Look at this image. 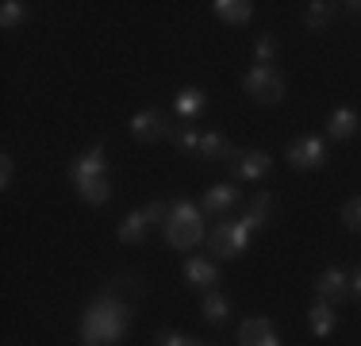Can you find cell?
I'll return each mask as SVG.
<instances>
[{
    "label": "cell",
    "instance_id": "24",
    "mask_svg": "<svg viewBox=\"0 0 361 346\" xmlns=\"http://www.w3.org/2000/svg\"><path fill=\"white\" fill-rule=\"evenodd\" d=\"M331 16H334V4H326V0H312L307 12H304V28L307 31H319L323 23H331Z\"/></svg>",
    "mask_w": 361,
    "mask_h": 346
},
{
    "label": "cell",
    "instance_id": "20",
    "mask_svg": "<svg viewBox=\"0 0 361 346\" xmlns=\"http://www.w3.org/2000/svg\"><path fill=\"white\" fill-rule=\"evenodd\" d=\"M77 196H81L85 204H92V208L108 204V196H111V177H108V173H104V177H92V181H81V185H77Z\"/></svg>",
    "mask_w": 361,
    "mask_h": 346
},
{
    "label": "cell",
    "instance_id": "27",
    "mask_svg": "<svg viewBox=\"0 0 361 346\" xmlns=\"http://www.w3.org/2000/svg\"><path fill=\"white\" fill-rule=\"evenodd\" d=\"M142 212H146V223H150V227H158V223L166 227V220H169V204L166 201H150Z\"/></svg>",
    "mask_w": 361,
    "mask_h": 346
},
{
    "label": "cell",
    "instance_id": "23",
    "mask_svg": "<svg viewBox=\"0 0 361 346\" xmlns=\"http://www.w3.org/2000/svg\"><path fill=\"white\" fill-rule=\"evenodd\" d=\"M200 138H204V131H196V127H173V131H169V143H173L180 154H196L200 150Z\"/></svg>",
    "mask_w": 361,
    "mask_h": 346
},
{
    "label": "cell",
    "instance_id": "26",
    "mask_svg": "<svg viewBox=\"0 0 361 346\" xmlns=\"http://www.w3.org/2000/svg\"><path fill=\"white\" fill-rule=\"evenodd\" d=\"M342 223H346V231H361V196L342 204Z\"/></svg>",
    "mask_w": 361,
    "mask_h": 346
},
{
    "label": "cell",
    "instance_id": "15",
    "mask_svg": "<svg viewBox=\"0 0 361 346\" xmlns=\"http://www.w3.org/2000/svg\"><path fill=\"white\" fill-rule=\"evenodd\" d=\"M200 154H204L208 162H235V158H238V150L227 143V135H223V131H204Z\"/></svg>",
    "mask_w": 361,
    "mask_h": 346
},
{
    "label": "cell",
    "instance_id": "8",
    "mask_svg": "<svg viewBox=\"0 0 361 346\" xmlns=\"http://www.w3.org/2000/svg\"><path fill=\"white\" fill-rule=\"evenodd\" d=\"M231 173H235L238 181H262L265 173H273V158L265 150H246L231 162Z\"/></svg>",
    "mask_w": 361,
    "mask_h": 346
},
{
    "label": "cell",
    "instance_id": "28",
    "mask_svg": "<svg viewBox=\"0 0 361 346\" xmlns=\"http://www.w3.org/2000/svg\"><path fill=\"white\" fill-rule=\"evenodd\" d=\"M154 346H192V339H188V335H180V331H158Z\"/></svg>",
    "mask_w": 361,
    "mask_h": 346
},
{
    "label": "cell",
    "instance_id": "7",
    "mask_svg": "<svg viewBox=\"0 0 361 346\" xmlns=\"http://www.w3.org/2000/svg\"><path fill=\"white\" fill-rule=\"evenodd\" d=\"M238 346H281L277 327L265 316H246L243 323H238Z\"/></svg>",
    "mask_w": 361,
    "mask_h": 346
},
{
    "label": "cell",
    "instance_id": "14",
    "mask_svg": "<svg viewBox=\"0 0 361 346\" xmlns=\"http://www.w3.org/2000/svg\"><path fill=\"white\" fill-rule=\"evenodd\" d=\"M146 231H150V223H146V212H142V208H135V212H127L123 223L116 227V239L123 242V246H139V242L146 239Z\"/></svg>",
    "mask_w": 361,
    "mask_h": 346
},
{
    "label": "cell",
    "instance_id": "1",
    "mask_svg": "<svg viewBox=\"0 0 361 346\" xmlns=\"http://www.w3.org/2000/svg\"><path fill=\"white\" fill-rule=\"evenodd\" d=\"M135 319V308L116 292H100L81 316V346H119Z\"/></svg>",
    "mask_w": 361,
    "mask_h": 346
},
{
    "label": "cell",
    "instance_id": "3",
    "mask_svg": "<svg viewBox=\"0 0 361 346\" xmlns=\"http://www.w3.org/2000/svg\"><path fill=\"white\" fill-rule=\"evenodd\" d=\"M243 93H246L254 104H269V108H273V104L285 100V77H281L273 66H257V62H254V66L243 73Z\"/></svg>",
    "mask_w": 361,
    "mask_h": 346
},
{
    "label": "cell",
    "instance_id": "16",
    "mask_svg": "<svg viewBox=\"0 0 361 346\" xmlns=\"http://www.w3.org/2000/svg\"><path fill=\"white\" fill-rule=\"evenodd\" d=\"M307 323H312V331L319 335V339H331L334 327H338V316H334L331 300H315V304L307 308Z\"/></svg>",
    "mask_w": 361,
    "mask_h": 346
},
{
    "label": "cell",
    "instance_id": "4",
    "mask_svg": "<svg viewBox=\"0 0 361 346\" xmlns=\"http://www.w3.org/2000/svg\"><path fill=\"white\" fill-rule=\"evenodd\" d=\"M208 246H212L216 258H238V254H246V246H250V227H246L243 220H227L208 235Z\"/></svg>",
    "mask_w": 361,
    "mask_h": 346
},
{
    "label": "cell",
    "instance_id": "22",
    "mask_svg": "<svg viewBox=\"0 0 361 346\" xmlns=\"http://www.w3.org/2000/svg\"><path fill=\"white\" fill-rule=\"evenodd\" d=\"M27 20H31V8L23 4V0H4V4H0V23H4V31L20 28V23H27Z\"/></svg>",
    "mask_w": 361,
    "mask_h": 346
},
{
    "label": "cell",
    "instance_id": "17",
    "mask_svg": "<svg viewBox=\"0 0 361 346\" xmlns=\"http://www.w3.org/2000/svg\"><path fill=\"white\" fill-rule=\"evenodd\" d=\"M204 108H208V93H204V89H196V85H188V89H180L177 97H173V112H177L180 119L200 116Z\"/></svg>",
    "mask_w": 361,
    "mask_h": 346
},
{
    "label": "cell",
    "instance_id": "5",
    "mask_svg": "<svg viewBox=\"0 0 361 346\" xmlns=\"http://www.w3.org/2000/svg\"><path fill=\"white\" fill-rule=\"evenodd\" d=\"M169 131H173V124H169V116L158 112V108H146L131 119V138L135 143H158V138H169Z\"/></svg>",
    "mask_w": 361,
    "mask_h": 346
},
{
    "label": "cell",
    "instance_id": "13",
    "mask_svg": "<svg viewBox=\"0 0 361 346\" xmlns=\"http://www.w3.org/2000/svg\"><path fill=\"white\" fill-rule=\"evenodd\" d=\"M185 281L200 292H212L219 285V266L208 262V258H188L185 262Z\"/></svg>",
    "mask_w": 361,
    "mask_h": 346
},
{
    "label": "cell",
    "instance_id": "32",
    "mask_svg": "<svg viewBox=\"0 0 361 346\" xmlns=\"http://www.w3.org/2000/svg\"><path fill=\"white\" fill-rule=\"evenodd\" d=\"M192 346H204V342H192Z\"/></svg>",
    "mask_w": 361,
    "mask_h": 346
},
{
    "label": "cell",
    "instance_id": "6",
    "mask_svg": "<svg viewBox=\"0 0 361 346\" xmlns=\"http://www.w3.org/2000/svg\"><path fill=\"white\" fill-rule=\"evenodd\" d=\"M288 162H292L296 169H304V173L319 169L323 162H326V143H323L319 135L296 138V143H288Z\"/></svg>",
    "mask_w": 361,
    "mask_h": 346
},
{
    "label": "cell",
    "instance_id": "29",
    "mask_svg": "<svg viewBox=\"0 0 361 346\" xmlns=\"http://www.w3.org/2000/svg\"><path fill=\"white\" fill-rule=\"evenodd\" d=\"M12 185V154H0V189Z\"/></svg>",
    "mask_w": 361,
    "mask_h": 346
},
{
    "label": "cell",
    "instance_id": "12",
    "mask_svg": "<svg viewBox=\"0 0 361 346\" xmlns=\"http://www.w3.org/2000/svg\"><path fill=\"white\" fill-rule=\"evenodd\" d=\"M235 204H243V193H238L231 181H223V185H212L208 193H204V215H227Z\"/></svg>",
    "mask_w": 361,
    "mask_h": 346
},
{
    "label": "cell",
    "instance_id": "10",
    "mask_svg": "<svg viewBox=\"0 0 361 346\" xmlns=\"http://www.w3.org/2000/svg\"><path fill=\"white\" fill-rule=\"evenodd\" d=\"M357 131H361V116L350 104H342V108H334L331 116H326V135H331L334 143H346V138H354Z\"/></svg>",
    "mask_w": 361,
    "mask_h": 346
},
{
    "label": "cell",
    "instance_id": "30",
    "mask_svg": "<svg viewBox=\"0 0 361 346\" xmlns=\"http://www.w3.org/2000/svg\"><path fill=\"white\" fill-rule=\"evenodd\" d=\"M350 292H357V297H361V266L354 270V277H350Z\"/></svg>",
    "mask_w": 361,
    "mask_h": 346
},
{
    "label": "cell",
    "instance_id": "21",
    "mask_svg": "<svg viewBox=\"0 0 361 346\" xmlns=\"http://www.w3.org/2000/svg\"><path fill=\"white\" fill-rule=\"evenodd\" d=\"M200 311H204V319H208V323H227V316H231V300L223 297V292H204V304H200Z\"/></svg>",
    "mask_w": 361,
    "mask_h": 346
},
{
    "label": "cell",
    "instance_id": "11",
    "mask_svg": "<svg viewBox=\"0 0 361 346\" xmlns=\"http://www.w3.org/2000/svg\"><path fill=\"white\" fill-rule=\"evenodd\" d=\"M315 292H319V300H331V304L354 297V292H350V277L342 273L338 266H331V270H323L319 277H315Z\"/></svg>",
    "mask_w": 361,
    "mask_h": 346
},
{
    "label": "cell",
    "instance_id": "18",
    "mask_svg": "<svg viewBox=\"0 0 361 346\" xmlns=\"http://www.w3.org/2000/svg\"><path fill=\"white\" fill-rule=\"evenodd\" d=\"M212 12H216L223 23H250L254 4H250V0H216V4H212Z\"/></svg>",
    "mask_w": 361,
    "mask_h": 346
},
{
    "label": "cell",
    "instance_id": "2",
    "mask_svg": "<svg viewBox=\"0 0 361 346\" xmlns=\"http://www.w3.org/2000/svg\"><path fill=\"white\" fill-rule=\"evenodd\" d=\"M166 242L173 250L200 246V242H204V208H196L192 201H173V204H169Z\"/></svg>",
    "mask_w": 361,
    "mask_h": 346
},
{
    "label": "cell",
    "instance_id": "31",
    "mask_svg": "<svg viewBox=\"0 0 361 346\" xmlns=\"http://www.w3.org/2000/svg\"><path fill=\"white\" fill-rule=\"evenodd\" d=\"M342 8H346L350 16H361V0H350V4H342Z\"/></svg>",
    "mask_w": 361,
    "mask_h": 346
},
{
    "label": "cell",
    "instance_id": "25",
    "mask_svg": "<svg viewBox=\"0 0 361 346\" xmlns=\"http://www.w3.org/2000/svg\"><path fill=\"white\" fill-rule=\"evenodd\" d=\"M254 58H257V66H273V58H277V35H262L254 42Z\"/></svg>",
    "mask_w": 361,
    "mask_h": 346
},
{
    "label": "cell",
    "instance_id": "19",
    "mask_svg": "<svg viewBox=\"0 0 361 346\" xmlns=\"http://www.w3.org/2000/svg\"><path fill=\"white\" fill-rule=\"evenodd\" d=\"M269 220H273V196L269 193H257L254 201H250V208L243 212V223L250 231H257V227H265Z\"/></svg>",
    "mask_w": 361,
    "mask_h": 346
},
{
    "label": "cell",
    "instance_id": "9",
    "mask_svg": "<svg viewBox=\"0 0 361 346\" xmlns=\"http://www.w3.org/2000/svg\"><path fill=\"white\" fill-rule=\"evenodd\" d=\"M108 173V162H104V143H92L85 154L73 158V181H92V177H104Z\"/></svg>",
    "mask_w": 361,
    "mask_h": 346
}]
</instances>
